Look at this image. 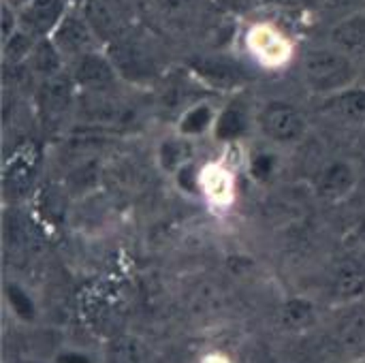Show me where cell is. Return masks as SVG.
Here are the masks:
<instances>
[{"label":"cell","instance_id":"obj_1","mask_svg":"<svg viewBox=\"0 0 365 363\" xmlns=\"http://www.w3.org/2000/svg\"><path fill=\"white\" fill-rule=\"evenodd\" d=\"M120 79L130 83L154 81L163 71V56L156 41L139 26L105 45Z\"/></svg>","mask_w":365,"mask_h":363},{"label":"cell","instance_id":"obj_2","mask_svg":"<svg viewBox=\"0 0 365 363\" xmlns=\"http://www.w3.org/2000/svg\"><path fill=\"white\" fill-rule=\"evenodd\" d=\"M302 73L306 86L319 96L340 92L353 86L357 79L355 58L336 49L334 45L310 49L302 60Z\"/></svg>","mask_w":365,"mask_h":363},{"label":"cell","instance_id":"obj_3","mask_svg":"<svg viewBox=\"0 0 365 363\" xmlns=\"http://www.w3.org/2000/svg\"><path fill=\"white\" fill-rule=\"evenodd\" d=\"M79 9L103 45L139 26V0H86Z\"/></svg>","mask_w":365,"mask_h":363},{"label":"cell","instance_id":"obj_4","mask_svg":"<svg viewBox=\"0 0 365 363\" xmlns=\"http://www.w3.org/2000/svg\"><path fill=\"white\" fill-rule=\"evenodd\" d=\"M257 128L272 145H295L308 133V120L297 105L269 101L257 113Z\"/></svg>","mask_w":365,"mask_h":363},{"label":"cell","instance_id":"obj_5","mask_svg":"<svg viewBox=\"0 0 365 363\" xmlns=\"http://www.w3.org/2000/svg\"><path fill=\"white\" fill-rule=\"evenodd\" d=\"M49 39L53 41V45L58 47L66 64L103 47V43L94 34L92 26L88 24L79 6H71V11L64 15V19L60 21V26L53 30Z\"/></svg>","mask_w":365,"mask_h":363},{"label":"cell","instance_id":"obj_6","mask_svg":"<svg viewBox=\"0 0 365 363\" xmlns=\"http://www.w3.org/2000/svg\"><path fill=\"white\" fill-rule=\"evenodd\" d=\"M71 77L79 90H86L88 94H109L115 83L120 81V75L103 49H94L75 62H71Z\"/></svg>","mask_w":365,"mask_h":363},{"label":"cell","instance_id":"obj_7","mask_svg":"<svg viewBox=\"0 0 365 363\" xmlns=\"http://www.w3.org/2000/svg\"><path fill=\"white\" fill-rule=\"evenodd\" d=\"M68 0H30L19 13V28L34 39H47L60 26L64 15L71 11Z\"/></svg>","mask_w":365,"mask_h":363},{"label":"cell","instance_id":"obj_8","mask_svg":"<svg viewBox=\"0 0 365 363\" xmlns=\"http://www.w3.org/2000/svg\"><path fill=\"white\" fill-rule=\"evenodd\" d=\"M73 88H77L73 77H66L62 73L41 79L36 105H38L43 124H47V126L58 124L66 116V111L73 103Z\"/></svg>","mask_w":365,"mask_h":363},{"label":"cell","instance_id":"obj_9","mask_svg":"<svg viewBox=\"0 0 365 363\" xmlns=\"http://www.w3.org/2000/svg\"><path fill=\"white\" fill-rule=\"evenodd\" d=\"M357 169L351 160H344V158H338V160H331L317 178L314 182V193L319 199L323 201H329V203H336V201H342L346 197L353 195L355 186H357Z\"/></svg>","mask_w":365,"mask_h":363},{"label":"cell","instance_id":"obj_10","mask_svg":"<svg viewBox=\"0 0 365 363\" xmlns=\"http://www.w3.org/2000/svg\"><path fill=\"white\" fill-rule=\"evenodd\" d=\"M192 73L207 86L216 90H231L246 81V71L242 64L227 56H210V58H197L192 62Z\"/></svg>","mask_w":365,"mask_h":363},{"label":"cell","instance_id":"obj_11","mask_svg":"<svg viewBox=\"0 0 365 363\" xmlns=\"http://www.w3.org/2000/svg\"><path fill=\"white\" fill-rule=\"evenodd\" d=\"M323 111L344 124H365V88L364 86H349L340 92L323 96Z\"/></svg>","mask_w":365,"mask_h":363},{"label":"cell","instance_id":"obj_12","mask_svg":"<svg viewBox=\"0 0 365 363\" xmlns=\"http://www.w3.org/2000/svg\"><path fill=\"white\" fill-rule=\"evenodd\" d=\"M329 45L357 58L365 53V13H353L342 19H336L329 32Z\"/></svg>","mask_w":365,"mask_h":363},{"label":"cell","instance_id":"obj_13","mask_svg":"<svg viewBox=\"0 0 365 363\" xmlns=\"http://www.w3.org/2000/svg\"><path fill=\"white\" fill-rule=\"evenodd\" d=\"M248 128H250V113L246 105L240 101H231L229 105L218 109L212 135L216 141L233 143V141H240L248 133Z\"/></svg>","mask_w":365,"mask_h":363},{"label":"cell","instance_id":"obj_14","mask_svg":"<svg viewBox=\"0 0 365 363\" xmlns=\"http://www.w3.org/2000/svg\"><path fill=\"white\" fill-rule=\"evenodd\" d=\"M250 47L255 51V56L263 62H280L287 58L289 51V43L284 39L282 32H278L272 26H259L250 32Z\"/></svg>","mask_w":365,"mask_h":363},{"label":"cell","instance_id":"obj_15","mask_svg":"<svg viewBox=\"0 0 365 363\" xmlns=\"http://www.w3.org/2000/svg\"><path fill=\"white\" fill-rule=\"evenodd\" d=\"M216 109L210 103H195L192 107H188L180 120H178V133L188 137V139H197L205 133H212L214 122H216Z\"/></svg>","mask_w":365,"mask_h":363},{"label":"cell","instance_id":"obj_16","mask_svg":"<svg viewBox=\"0 0 365 363\" xmlns=\"http://www.w3.org/2000/svg\"><path fill=\"white\" fill-rule=\"evenodd\" d=\"M190 141L188 137L184 135H173V137H167L160 145H158V160H160V167L169 173H175L180 167H184L186 163H190V154H192V148H190Z\"/></svg>","mask_w":365,"mask_h":363},{"label":"cell","instance_id":"obj_17","mask_svg":"<svg viewBox=\"0 0 365 363\" xmlns=\"http://www.w3.org/2000/svg\"><path fill=\"white\" fill-rule=\"evenodd\" d=\"M175 182L184 193L190 195H199V190H203V173L195 167V163H186L184 167H180L175 173Z\"/></svg>","mask_w":365,"mask_h":363},{"label":"cell","instance_id":"obj_18","mask_svg":"<svg viewBox=\"0 0 365 363\" xmlns=\"http://www.w3.org/2000/svg\"><path fill=\"white\" fill-rule=\"evenodd\" d=\"M212 2L216 4V9L233 17H246L259 11L261 6H265V0H212Z\"/></svg>","mask_w":365,"mask_h":363},{"label":"cell","instance_id":"obj_19","mask_svg":"<svg viewBox=\"0 0 365 363\" xmlns=\"http://www.w3.org/2000/svg\"><path fill=\"white\" fill-rule=\"evenodd\" d=\"M364 2L365 0H319V6H321L327 15H331V17H336V19H342V17H346V15L359 13Z\"/></svg>","mask_w":365,"mask_h":363},{"label":"cell","instance_id":"obj_20","mask_svg":"<svg viewBox=\"0 0 365 363\" xmlns=\"http://www.w3.org/2000/svg\"><path fill=\"white\" fill-rule=\"evenodd\" d=\"M265 6H274L284 13H306L319 6V0H265Z\"/></svg>","mask_w":365,"mask_h":363},{"label":"cell","instance_id":"obj_21","mask_svg":"<svg viewBox=\"0 0 365 363\" xmlns=\"http://www.w3.org/2000/svg\"><path fill=\"white\" fill-rule=\"evenodd\" d=\"M274 167H276V158L272 154H259L257 158H252L250 163V173L257 178V180H267L272 173H274Z\"/></svg>","mask_w":365,"mask_h":363},{"label":"cell","instance_id":"obj_22","mask_svg":"<svg viewBox=\"0 0 365 363\" xmlns=\"http://www.w3.org/2000/svg\"><path fill=\"white\" fill-rule=\"evenodd\" d=\"M156 2L167 13H180V11H184L190 4V0H156Z\"/></svg>","mask_w":365,"mask_h":363}]
</instances>
